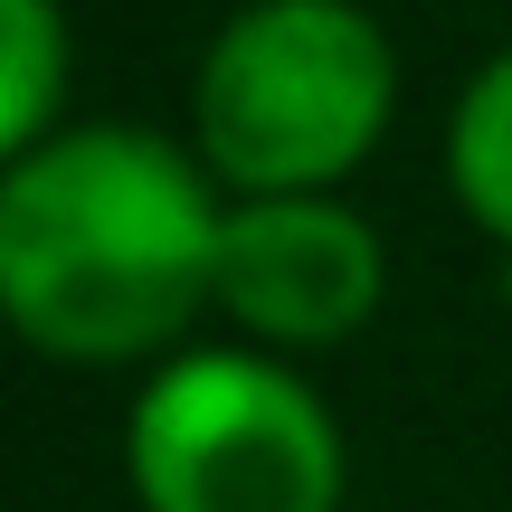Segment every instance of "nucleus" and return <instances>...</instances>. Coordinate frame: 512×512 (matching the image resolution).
Listing matches in <instances>:
<instances>
[{"instance_id":"39448f33","label":"nucleus","mask_w":512,"mask_h":512,"mask_svg":"<svg viewBox=\"0 0 512 512\" xmlns=\"http://www.w3.org/2000/svg\"><path fill=\"white\" fill-rule=\"evenodd\" d=\"M446 190L494 238V256H512V48L484 57L446 114Z\"/></svg>"},{"instance_id":"20e7f679","label":"nucleus","mask_w":512,"mask_h":512,"mask_svg":"<svg viewBox=\"0 0 512 512\" xmlns=\"http://www.w3.org/2000/svg\"><path fill=\"white\" fill-rule=\"evenodd\" d=\"M389 294V247L342 190H256L219 228V313L256 351H342Z\"/></svg>"},{"instance_id":"f03ea898","label":"nucleus","mask_w":512,"mask_h":512,"mask_svg":"<svg viewBox=\"0 0 512 512\" xmlns=\"http://www.w3.org/2000/svg\"><path fill=\"white\" fill-rule=\"evenodd\" d=\"M399 114V48L361 0H247L190 76V152L228 200L342 190Z\"/></svg>"},{"instance_id":"f257e3e1","label":"nucleus","mask_w":512,"mask_h":512,"mask_svg":"<svg viewBox=\"0 0 512 512\" xmlns=\"http://www.w3.org/2000/svg\"><path fill=\"white\" fill-rule=\"evenodd\" d=\"M228 190L152 124H57L0 171V304L67 370L171 361L219 313Z\"/></svg>"},{"instance_id":"7ed1b4c3","label":"nucleus","mask_w":512,"mask_h":512,"mask_svg":"<svg viewBox=\"0 0 512 512\" xmlns=\"http://www.w3.org/2000/svg\"><path fill=\"white\" fill-rule=\"evenodd\" d=\"M342 484V418L285 351L181 342L124 408L133 512H342Z\"/></svg>"},{"instance_id":"0eeeda50","label":"nucleus","mask_w":512,"mask_h":512,"mask_svg":"<svg viewBox=\"0 0 512 512\" xmlns=\"http://www.w3.org/2000/svg\"><path fill=\"white\" fill-rule=\"evenodd\" d=\"M503 304H512V256H503Z\"/></svg>"},{"instance_id":"423d86ee","label":"nucleus","mask_w":512,"mask_h":512,"mask_svg":"<svg viewBox=\"0 0 512 512\" xmlns=\"http://www.w3.org/2000/svg\"><path fill=\"white\" fill-rule=\"evenodd\" d=\"M67 19L57 0H0V152H29L57 133L67 105Z\"/></svg>"}]
</instances>
